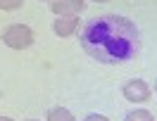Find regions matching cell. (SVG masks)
<instances>
[{
  "instance_id": "cell-1",
  "label": "cell",
  "mask_w": 157,
  "mask_h": 121,
  "mask_svg": "<svg viewBox=\"0 0 157 121\" xmlns=\"http://www.w3.org/2000/svg\"><path fill=\"white\" fill-rule=\"evenodd\" d=\"M83 52L102 64H124L140 50L138 26L121 14H100L88 19L78 31Z\"/></svg>"
},
{
  "instance_id": "cell-2",
  "label": "cell",
  "mask_w": 157,
  "mask_h": 121,
  "mask_svg": "<svg viewBox=\"0 0 157 121\" xmlns=\"http://www.w3.org/2000/svg\"><path fill=\"white\" fill-rule=\"evenodd\" d=\"M2 43L12 50H26L33 45V31L26 24H12L2 31Z\"/></svg>"
},
{
  "instance_id": "cell-3",
  "label": "cell",
  "mask_w": 157,
  "mask_h": 121,
  "mask_svg": "<svg viewBox=\"0 0 157 121\" xmlns=\"http://www.w3.org/2000/svg\"><path fill=\"white\" fill-rule=\"evenodd\" d=\"M124 97L131 102H147L150 100V86H147L143 79H131L126 81V86H124Z\"/></svg>"
},
{
  "instance_id": "cell-4",
  "label": "cell",
  "mask_w": 157,
  "mask_h": 121,
  "mask_svg": "<svg viewBox=\"0 0 157 121\" xmlns=\"http://www.w3.org/2000/svg\"><path fill=\"white\" fill-rule=\"evenodd\" d=\"M50 10L57 17H78L86 10V0H55L50 5Z\"/></svg>"
},
{
  "instance_id": "cell-5",
  "label": "cell",
  "mask_w": 157,
  "mask_h": 121,
  "mask_svg": "<svg viewBox=\"0 0 157 121\" xmlns=\"http://www.w3.org/2000/svg\"><path fill=\"white\" fill-rule=\"evenodd\" d=\"M78 24H81L78 17H57L55 24H52V31L57 33L59 38H67V36H71L78 29Z\"/></svg>"
},
{
  "instance_id": "cell-6",
  "label": "cell",
  "mask_w": 157,
  "mask_h": 121,
  "mask_svg": "<svg viewBox=\"0 0 157 121\" xmlns=\"http://www.w3.org/2000/svg\"><path fill=\"white\" fill-rule=\"evenodd\" d=\"M48 121H76V119L67 107H52L48 112Z\"/></svg>"
},
{
  "instance_id": "cell-7",
  "label": "cell",
  "mask_w": 157,
  "mask_h": 121,
  "mask_svg": "<svg viewBox=\"0 0 157 121\" xmlns=\"http://www.w3.org/2000/svg\"><path fill=\"white\" fill-rule=\"evenodd\" d=\"M124 121H155V116H152L147 109H131Z\"/></svg>"
},
{
  "instance_id": "cell-8",
  "label": "cell",
  "mask_w": 157,
  "mask_h": 121,
  "mask_svg": "<svg viewBox=\"0 0 157 121\" xmlns=\"http://www.w3.org/2000/svg\"><path fill=\"white\" fill-rule=\"evenodd\" d=\"M24 5V0H0V10H19Z\"/></svg>"
},
{
  "instance_id": "cell-9",
  "label": "cell",
  "mask_w": 157,
  "mask_h": 121,
  "mask_svg": "<svg viewBox=\"0 0 157 121\" xmlns=\"http://www.w3.org/2000/svg\"><path fill=\"white\" fill-rule=\"evenodd\" d=\"M83 121H109V119L105 116V114H88Z\"/></svg>"
},
{
  "instance_id": "cell-10",
  "label": "cell",
  "mask_w": 157,
  "mask_h": 121,
  "mask_svg": "<svg viewBox=\"0 0 157 121\" xmlns=\"http://www.w3.org/2000/svg\"><path fill=\"white\" fill-rule=\"evenodd\" d=\"M0 121H14V119H10V116H0Z\"/></svg>"
},
{
  "instance_id": "cell-11",
  "label": "cell",
  "mask_w": 157,
  "mask_h": 121,
  "mask_svg": "<svg viewBox=\"0 0 157 121\" xmlns=\"http://www.w3.org/2000/svg\"><path fill=\"white\" fill-rule=\"evenodd\" d=\"M95 2H105V0H95Z\"/></svg>"
},
{
  "instance_id": "cell-12",
  "label": "cell",
  "mask_w": 157,
  "mask_h": 121,
  "mask_svg": "<svg viewBox=\"0 0 157 121\" xmlns=\"http://www.w3.org/2000/svg\"><path fill=\"white\" fill-rule=\"evenodd\" d=\"M29 121H36V119H29Z\"/></svg>"
},
{
  "instance_id": "cell-13",
  "label": "cell",
  "mask_w": 157,
  "mask_h": 121,
  "mask_svg": "<svg viewBox=\"0 0 157 121\" xmlns=\"http://www.w3.org/2000/svg\"><path fill=\"white\" fill-rule=\"evenodd\" d=\"M155 90H157V88H155Z\"/></svg>"
}]
</instances>
